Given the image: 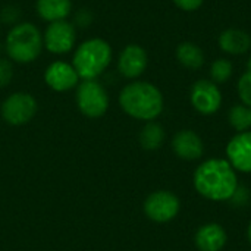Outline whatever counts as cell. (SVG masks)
I'll use <instances>...</instances> for the list:
<instances>
[{
  "label": "cell",
  "mask_w": 251,
  "mask_h": 251,
  "mask_svg": "<svg viewBox=\"0 0 251 251\" xmlns=\"http://www.w3.org/2000/svg\"><path fill=\"white\" fill-rule=\"evenodd\" d=\"M194 187L200 196L209 200L225 201L235 196L238 179L228 160L209 159L197 168L194 174Z\"/></svg>",
  "instance_id": "6da1fadb"
},
{
  "label": "cell",
  "mask_w": 251,
  "mask_h": 251,
  "mask_svg": "<svg viewBox=\"0 0 251 251\" xmlns=\"http://www.w3.org/2000/svg\"><path fill=\"white\" fill-rule=\"evenodd\" d=\"M125 113L140 121H153L163 110V96L157 87L146 81L128 84L119 96Z\"/></svg>",
  "instance_id": "7a4b0ae2"
},
{
  "label": "cell",
  "mask_w": 251,
  "mask_h": 251,
  "mask_svg": "<svg viewBox=\"0 0 251 251\" xmlns=\"http://www.w3.org/2000/svg\"><path fill=\"white\" fill-rule=\"evenodd\" d=\"M112 60V49L101 38L84 41L74 54L72 66L82 79H96L109 66Z\"/></svg>",
  "instance_id": "3957f363"
},
{
  "label": "cell",
  "mask_w": 251,
  "mask_h": 251,
  "mask_svg": "<svg viewBox=\"0 0 251 251\" xmlns=\"http://www.w3.org/2000/svg\"><path fill=\"white\" fill-rule=\"evenodd\" d=\"M6 53L18 63H29L35 60L43 47V35L38 28L29 22L13 25L6 37Z\"/></svg>",
  "instance_id": "277c9868"
},
{
  "label": "cell",
  "mask_w": 251,
  "mask_h": 251,
  "mask_svg": "<svg viewBox=\"0 0 251 251\" xmlns=\"http://www.w3.org/2000/svg\"><path fill=\"white\" fill-rule=\"evenodd\" d=\"M78 109L88 118H99L109 107V96L96 79H84L76 90Z\"/></svg>",
  "instance_id": "5b68a950"
},
{
  "label": "cell",
  "mask_w": 251,
  "mask_h": 251,
  "mask_svg": "<svg viewBox=\"0 0 251 251\" xmlns=\"http://www.w3.org/2000/svg\"><path fill=\"white\" fill-rule=\"evenodd\" d=\"M35 112L37 101L26 93H15L9 96L1 106L3 119L10 125H24L29 122Z\"/></svg>",
  "instance_id": "8992f818"
},
{
  "label": "cell",
  "mask_w": 251,
  "mask_h": 251,
  "mask_svg": "<svg viewBox=\"0 0 251 251\" xmlns=\"http://www.w3.org/2000/svg\"><path fill=\"white\" fill-rule=\"evenodd\" d=\"M190 100L193 107L201 115H213L219 110L222 104V93L210 79H199L190 93Z\"/></svg>",
  "instance_id": "52a82bcc"
},
{
  "label": "cell",
  "mask_w": 251,
  "mask_h": 251,
  "mask_svg": "<svg viewBox=\"0 0 251 251\" xmlns=\"http://www.w3.org/2000/svg\"><path fill=\"white\" fill-rule=\"evenodd\" d=\"M75 38H76V32L74 25L66 19H63L49 24L43 35V44L47 47L49 51L54 54H63L74 47Z\"/></svg>",
  "instance_id": "ba28073f"
},
{
  "label": "cell",
  "mask_w": 251,
  "mask_h": 251,
  "mask_svg": "<svg viewBox=\"0 0 251 251\" xmlns=\"http://www.w3.org/2000/svg\"><path fill=\"white\" fill-rule=\"evenodd\" d=\"M144 212L154 222H169L179 212V200L171 191H156L147 197Z\"/></svg>",
  "instance_id": "9c48e42d"
},
{
  "label": "cell",
  "mask_w": 251,
  "mask_h": 251,
  "mask_svg": "<svg viewBox=\"0 0 251 251\" xmlns=\"http://www.w3.org/2000/svg\"><path fill=\"white\" fill-rule=\"evenodd\" d=\"M226 156L231 166L240 172H251V132H238L226 146Z\"/></svg>",
  "instance_id": "30bf717a"
},
{
  "label": "cell",
  "mask_w": 251,
  "mask_h": 251,
  "mask_svg": "<svg viewBox=\"0 0 251 251\" xmlns=\"http://www.w3.org/2000/svg\"><path fill=\"white\" fill-rule=\"evenodd\" d=\"M119 72L129 79L138 78L147 68V53L146 50L138 44H129L126 46L118 62Z\"/></svg>",
  "instance_id": "8fae6325"
},
{
  "label": "cell",
  "mask_w": 251,
  "mask_h": 251,
  "mask_svg": "<svg viewBox=\"0 0 251 251\" xmlns=\"http://www.w3.org/2000/svg\"><path fill=\"white\" fill-rule=\"evenodd\" d=\"M44 79L54 91H68L78 84L79 75L72 65L66 62H53L47 68Z\"/></svg>",
  "instance_id": "7c38bea8"
},
{
  "label": "cell",
  "mask_w": 251,
  "mask_h": 251,
  "mask_svg": "<svg viewBox=\"0 0 251 251\" xmlns=\"http://www.w3.org/2000/svg\"><path fill=\"white\" fill-rule=\"evenodd\" d=\"M172 149L176 153V156L184 160H197L204 153L201 138L191 129L176 132L172 140Z\"/></svg>",
  "instance_id": "4fadbf2b"
},
{
  "label": "cell",
  "mask_w": 251,
  "mask_h": 251,
  "mask_svg": "<svg viewBox=\"0 0 251 251\" xmlns=\"http://www.w3.org/2000/svg\"><path fill=\"white\" fill-rule=\"evenodd\" d=\"M226 244V232L218 224L203 225L196 234V246L200 251H221Z\"/></svg>",
  "instance_id": "5bb4252c"
},
{
  "label": "cell",
  "mask_w": 251,
  "mask_h": 251,
  "mask_svg": "<svg viewBox=\"0 0 251 251\" xmlns=\"http://www.w3.org/2000/svg\"><path fill=\"white\" fill-rule=\"evenodd\" d=\"M219 46L228 54H244L251 49V37L249 32L237 28H229L221 32Z\"/></svg>",
  "instance_id": "9a60e30c"
},
{
  "label": "cell",
  "mask_w": 251,
  "mask_h": 251,
  "mask_svg": "<svg viewBox=\"0 0 251 251\" xmlns=\"http://www.w3.org/2000/svg\"><path fill=\"white\" fill-rule=\"evenodd\" d=\"M72 9L71 0H37V12L47 22L63 21Z\"/></svg>",
  "instance_id": "2e32d148"
},
{
  "label": "cell",
  "mask_w": 251,
  "mask_h": 251,
  "mask_svg": "<svg viewBox=\"0 0 251 251\" xmlns=\"http://www.w3.org/2000/svg\"><path fill=\"white\" fill-rule=\"evenodd\" d=\"M176 59L182 66L188 69H200L204 65L203 50L191 41L181 43L176 47Z\"/></svg>",
  "instance_id": "e0dca14e"
},
{
  "label": "cell",
  "mask_w": 251,
  "mask_h": 251,
  "mask_svg": "<svg viewBox=\"0 0 251 251\" xmlns=\"http://www.w3.org/2000/svg\"><path fill=\"white\" fill-rule=\"evenodd\" d=\"M165 141V129L156 122H147L140 132V144L146 150H157Z\"/></svg>",
  "instance_id": "ac0fdd59"
},
{
  "label": "cell",
  "mask_w": 251,
  "mask_h": 251,
  "mask_svg": "<svg viewBox=\"0 0 251 251\" xmlns=\"http://www.w3.org/2000/svg\"><path fill=\"white\" fill-rule=\"evenodd\" d=\"M231 126L238 132H246L251 128V107L246 104H235L228 115Z\"/></svg>",
  "instance_id": "d6986e66"
},
{
  "label": "cell",
  "mask_w": 251,
  "mask_h": 251,
  "mask_svg": "<svg viewBox=\"0 0 251 251\" xmlns=\"http://www.w3.org/2000/svg\"><path fill=\"white\" fill-rule=\"evenodd\" d=\"M232 75V63L228 59H216L210 66V81L215 84H225Z\"/></svg>",
  "instance_id": "ffe728a7"
},
{
  "label": "cell",
  "mask_w": 251,
  "mask_h": 251,
  "mask_svg": "<svg viewBox=\"0 0 251 251\" xmlns=\"http://www.w3.org/2000/svg\"><path fill=\"white\" fill-rule=\"evenodd\" d=\"M237 90H238V96L243 101V104L251 107V72L247 71L246 74L241 75V78L238 79L237 84Z\"/></svg>",
  "instance_id": "44dd1931"
},
{
  "label": "cell",
  "mask_w": 251,
  "mask_h": 251,
  "mask_svg": "<svg viewBox=\"0 0 251 251\" xmlns=\"http://www.w3.org/2000/svg\"><path fill=\"white\" fill-rule=\"evenodd\" d=\"M0 19L4 22V24H13L16 25L21 19V12H19V7L16 6H6L1 13H0Z\"/></svg>",
  "instance_id": "7402d4cb"
},
{
  "label": "cell",
  "mask_w": 251,
  "mask_h": 251,
  "mask_svg": "<svg viewBox=\"0 0 251 251\" xmlns=\"http://www.w3.org/2000/svg\"><path fill=\"white\" fill-rule=\"evenodd\" d=\"M13 76V68L12 63L6 59H0V88L6 87Z\"/></svg>",
  "instance_id": "603a6c76"
},
{
  "label": "cell",
  "mask_w": 251,
  "mask_h": 251,
  "mask_svg": "<svg viewBox=\"0 0 251 251\" xmlns=\"http://www.w3.org/2000/svg\"><path fill=\"white\" fill-rule=\"evenodd\" d=\"M181 10H185V12H193V10H197L199 7H201L203 1L204 0H172Z\"/></svg>",
  "instance_id": "cb8c5ba5"
},
{
  "label": "cell",
  "mask_w": 251,
  "mask_h": 251,
  "mask_svg": "<svg viewBox=\"0 0 251 251\" xmlns=\"http://www.w3.org/2000/svg\"><path fill=\"white\" fill-rule=\"evenodd\" d=\"M75 22L79 25V26H85L91 22V13L88 10H79L75 16Z\"/></svg>",
  "instance_id": "d4e9b609"
},
{
  "label": "cell",
  "mask_w": 251,
  "mask_h": 251,
  "mask_svg": "<svg viewBox=\"0 0 251 251\" xmlns=\"http://www.w3.org/2000/svg\"><path fill=\"white\" fill-rule=\"evenodd\" d=\"M247 237H249V241H250V244H251V222H250V225H249V231H247Z\"/></svg>",
  "instance_id": "484cf974"
},
{
  "label": "cell",
  "mask_w": 251,
  "mask_h": 251,
  "mask_svg": "<svg viewBox=\"0 0 251 251\" xmlns=\"http://www.w3.org/2000/svg\"><path fill=\"white\" fill-rule=\"evenodd\" d=\"M247 71H250L251 72V56L250 59H249V62H247Z\"/></svg>",
  "instance_id": "4316f807"
}]
</instances>
